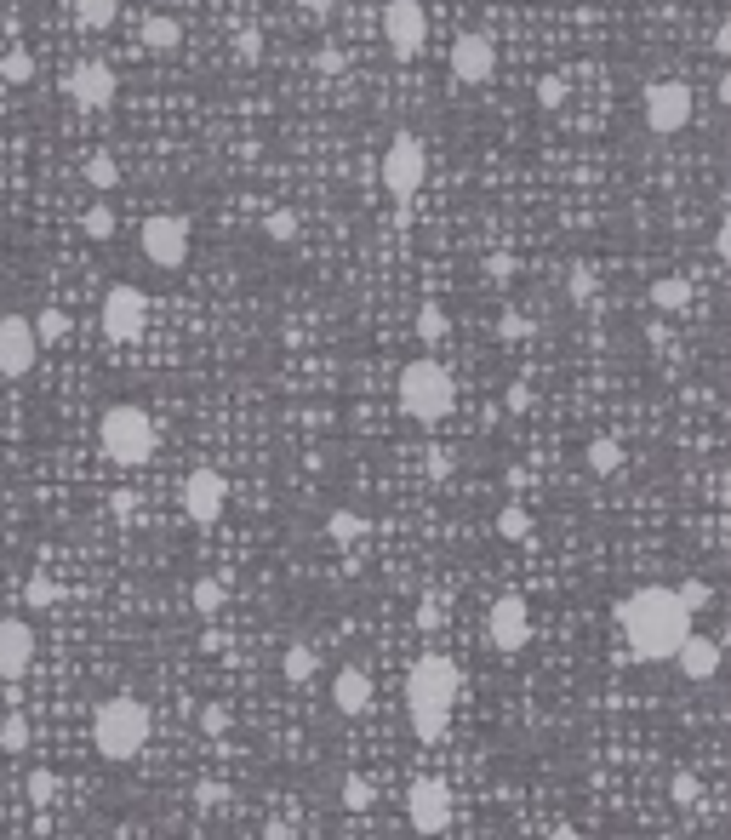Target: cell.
<instances>
[{"label":"cell","instance_id":"20","mask_svg":"<svg viewBox=\"0 0 731 840\" xmlns=\"http://www.w3.org/2000/svg\"><path fill=\"white\" fill-rule=\"evenodd\" d=\"M178 18H166V12H155V18H143V46H149V52H172V46H178Z\"/></svg>","mask_w":731,"mask_h":840},{"label":"cell","instance_id":"28","mask_svg":"<svg viewBox=\"0 0 731 840\" xmlns=\"http://www.w3.org/2000/svg\"><path fill=\"white\" fill-rule=\"evenodd\" d=\"M497 532H503L509 543H526V538H532V515H526L520 503H509V509L497 515Z\"/></svg>","mask_w":731,"mask_h":840},{"label":"cell","instance_id":"5","mask_svg":"<svg viewBox=\"0 0 731 840\" xmlns=\"http://www.w3.org/2000/svg\"><path fill=\"white\" fill-rule=\"evenodd\" d=\"M395 395H400V412L412 423H440L452 412L457 389H452V372H446L440 360H412V366L400 372Z\"/></svg>","mask_w":731,"mask_h":840},{"label":"cell","instance_id":"36","mask_svg":"<svg viewBox=\"0 0 731 840\" xmlns=\"http://www.w3.org/2000/svg\"><path fill=\"white\" fill-rule=\"evenodd\" d=\"M80 223H86V235H92V240H109V235H115V212H109L103 200H98V206H92Z\"/></svg>","mask_w":731,"mask_h":840},{"label":"cell","instance_id":"32","mask_svg":"<svg viewBox=\"0 0 731 840\" xmlns=\"http://www.w3.org/2000/svg\"><path fill=\"white\" fill-rule=\"evenodd\" d=\"M23 789H29V800H35V806H46V800L58 795V772H46V766H35V772L23 778Z\"/></svg>","mask_w":731,"mask_h":840},{"label":"cell","instance_id":"1","mask_svg":"<svg viewBox=\"0 0 731 840\" xmlns=\"http://www.w3.org/2000/svg\"><path fill=\"white\" fill-rule=\"evenodd\" d=\"M617 629H623V640H629V658L663 663V658L680 652V640L692 635V618H686V606L674 600V589L646 583V589L623 595V606H617Z\"/></svg>","mask_w":731,"mask_h":840},{"label":"cell","instance_id":"26","mask_svg":"<svg viewBox=\"0 0 731 840\" xmlns=\"http://www.w3.org/2000/svg\"><path fill=\"white\" fill-rule=\"evenodd\" d=\"M29 326H35V343H63L69 338V315H63V309H40Z\"/></svg>","mask_w":731,"mask_h":840},{"label":"cell","instance_id":"29","mask_svg":"<svg viewBox=\"0 0 731 840\" xmlns=\"http://www.w3.org/2000/svg\"><path fill=\"white\" fill-rule=\"evenodd\" d=\"M0 749H6V755H23V749H29V720L23 715L0 720Z\"/></svg>","mask_w":731,"mask_h":840},{"label":"cell","instance_id":"39","mask_svg":"<svg viewBox=\"0 0 731 840\" xmlns=\"http://www.w3.org/2000/svg\"><path fill=\"white\" fill-rule=\"evenodd\" d=\"M417 338L440 343V338H446V315H440V309H417Z\"/></svg>","mask_w":731,"mask_h":840},{"label":"cell","instance_id":"49","mask_svg":"<svg viewBox=\"0 0 731 840\" xmlns=\"http://www.w3.org/2000/svg\"><path fill=\"white\" fill-rule=\"evenodd\" d=\"M543 840H583V835H577V829H566V823H560V829H549V835H543Z\"/></svg>","mask_w":731,"mask_h":840},{"label":"cell","instance_id":"24","mask_svg":"<svg viewBox=\"0 0 731 840\" xmlns=\"http://www.w3.org/2000/svg\"><path fill=\"white\" fill-rule=\"evenodd\" d=\"M589 469L594 475H617V469H623V446H617V440H589Z\"/></svg>","mask_w":731,"mask_h":840},{"label":"cell","instance_id":"13","mask_svg":"<svg viewBox=\"0 0 731 840\" xmlns=\"http://www.w3.org/2000/svg\"><path fill=\"white\" fill-rule=\"evenodd\" d=\"M35 326L23 315H0V378H29L35 372Z\"/></svg>","mask_w":731,"mask_h":840},{"label":"cell","instance_id":"48","mask_svg":"<svg viewBox=\"0 0 731 840\" xmlns=\"http://www.w3.org/2000/svg\"><path fill=\"white\" fill-rule=\"evenodd\" d=\"M297 6H303V12H320V18L332 12V0H297Z\"/></svg>","mask_w":731,"mask_h":840},{"label":"cell","instance_id":"22","mask_svg":"<svg viewBox=\"0 0 731 840\" xmlns=\"http://www.w3.org/2000/svg\"><path fill=\"white\" fill-rule=\"evenodd\" d=\"M372 800H377V783L372 778H360V772L343 778V812H372Z\"/></svg>","mask_w":731,"mask_h":840},{"label":"cell","instance_id":"19","mask_svg":"<svg viewBox=\"0 0 731 840\" xmlns=\"http://www.w3.org/2000/svg\"><path fill=\"white\" fill-rule=\"evenodd\" d=\"M332 703H337V715H366L372 709V675L360 669V663H349V669H337V680H332Z\"/></svg>","mask_w":731,"mask_h":840},{"label":"cell","instance_id":"10","mask_svg":"<svg viewBox=\"0 0 731 840\" xmlns=\"http://www.w3.org/2000/svg\"><path fill=\"white\" fill-rule=\"evenodd\" d=\"M486 640H492L503 658L526 652V640H532V612H526V600L520 595H497L492 612H486Z\"/></svg>","mask_w":731,"mask_h":840},{"label":"cell","instance_id":"9","mask_svg":"<svg viewBox=\"0 0 731 840\" xmlns=\"http://www.w3.org/2000/svg\"><path fill=\"white\" fill-rule=\"evenodd\" d=\"M383 40H389V52L400 63H412L423 52V40H429V18H423V6L417 0H389L383 6Z\"/></svg>","mask_w":731,"mask_h":840},{"label":"cell","instance_id":"25","mask_svg":"<svg viewBox=\"0 0 731 840\" xmlns=\"http://www.w3.org/2000/svg\"><path fill=\"white\" fill-rule=\"evenodd\" d=\"M360 532H366V520H360L355 509H332V515H326V538L332 543H355Z\"/></svg>","mask_w":731,"mask_h":840},{"label":"cell","instance_id":"38","mask_svg":"<svg viewBox=\"0 0 731 840\" xmlns=\"http://www.w3.org/2000/svg\"><path fill=\"white\" fill-rule=\"evenodd\" d=\"M566 292H572V303H589V298H594V275H589V263H572V275H566Z\"/></svg>","mask_w":731,"mask_h":840},{"label":"cell","instance_id":"35","mask_svg":"<svg viewBox=\"0 0 731 840\" xmlns=\"http://www.w3.org/2000/svg\"><path fill=\"white\" fill-rule=\"evenodd\" d=\"M29 75H35V58H29V52H6V58H0V80L18 86V80H29Z\"/></svg>","mask_w":731,"mask_h":840},{"label":"cell","instance_id":"37","mask_svg":"<svg viewBox=\"0 0 731 840\" xmlns=\"http://www.w3.org/2000/svg\"><path fill=\"white\" fill-rule=\"evenodd\" d=\"M218 606H223V583H218V578H200V583H195V612H206V618H212Z\"/></svg>","mask_w":731,"mask_h":840},{"label":"cell","instance_id":"12","mask_svg":"<svg viewBox=\"0 0 731 840\" xmlns=\"http://www.w3.org/2000/svg\"><path fill=\"white\" fill-rule=\"evenodd\" d=\"M143 320H149V298H143L138 286H109V298H103V332L115 343H138Z\"/></svg>","mask_w":731,"mask_h":840},{"label":"cell","instance_id":"16","mask_svg":"<svg viewBox=\"0 0 731 840\" xmlns=\"http://www.w3.org/2000/svg\"><path fill=\"white\" fill-rule=\"evenodd\" d=\"M35 663V629L23 618H0V680H23Z\"/></svg>","mask_w":731,"mask_h":840},{"label":"cell","instance_id":"23","mask_svg":"<svg viewBox=\"0 0 731 840\" xmlns=\"http://www.w3.org/2000/svg\"><path fill=\"white\" fill-rule=\"evenodd\" d=\"M280 675L292 680V686H303V680L315 675V652H309L303 640H297V646H286V658H280Z\"/></svg>","mask_w":731,"mask_h":840},{"label":"cell","instance_id":"31","mask_svg":"<svg viewBox=\"0 0 731 840\" xmlns=\"http://www.w3.org/2000/svg\"><path fill=\"white\" fill-rule=\"evenodd\" d=\"M115 12H120V0H80V23L86 29H109Z\"/></svg>","mask_w":731,"mask_h":840},{"label":"cell","instance_id":"30","mask_svg":"<svg viewBox=\"0 0 731 840\" xmlns=\"http://www.w3.org/2000/svg\"><path fill=\"white\" fill-rule=\"evenodd\" d=\"M23 606H35V612L58 606V583H52V578H40V572H35V578L23 583Z\"/></svg>","mask_w":731,"mask_h":840},{"label":"cell","instance_id":"11","mask_svg":"<svg viewBox=\"0 0 731 840\" xmlns=\"http://www.w3.org/2000/svg\"><path fill=\"white\" fill-rule=\"evenodd\" d=\"M143 258L155 269H183V258H189V223L172 218V212L149 218L143 223Z\"/></svg>","mask_w":731,"mask_h":840},{"label":"cell","instance_id":"46","mask_svg":"<svg viewBox=\"0 0 731 840\" xmlns=\"http://www.w3.org/2000/svg\"><path fill=\"white\" fill-rule=\"evenodd\" d=\"M132 509H138V498H132V492H115V515L126 520V515H132Z\"/></svg>","mask_w":731,"mask_h":840},{"label":"cell","instance_id":"4","mask_svg":"<svg viewBox=\"0 0 731 840\" xmlns=\"http://www.w3.org/2000/svg\"><path fill=\"white\" fill-rule=\"evenodd\" d=\"M98 440H103V452H109V463H120V469H143V463L155 458L160 429H155V418H149L143 406H109L103 423H98Z\"/></svg>","mask_w":731,"mask_h":840},{"label":"cell","instance_id":"2","mask_svg":"<svg viewBox=\"0 0 731 840\" xmlns=\"http://www.w3.org/2000/svg\"><path fill=\"white\" fill-rule=\"evenodd\" d=\"M457 692H463V675H457L452 658L429 652V658L412 663V675H406V715H412V732L423 743L446 738L452 709H457Z\"/></svg>","mask_w":731,"mask_h":840},{"label":"cell","instance_id":"47","mask_svg":"<svg viewBox=\"0 0 731 840\" xmlns=\"http://www.w3.org/2000/svg\"><path fill=\"white\" fill-rule=\"evenodd\" d=\"M257 52H263V46H257V35H240V58L257 63Z\"/></svg>","mask_w":731,"mask_h":840},{"label":"cell","instance_id":"34","mask_svg":"<svg viewBox=\"0 0 731 840\" xmlns=\"http://www.w3.org/2000/svg\"><path fill=\"white\" fill-rule=\"evenodd\" d=\"M263 235L269 240H297V212H286V206L269 212V218H263Z\"/></svg>","mask_w":731,"mask_h":840},{"label":"cell","instance_id":"15","mask_svg":"<svg viewBox=\"0 0 731 840\" xmlns=\"http://www.w3.org/2000/svg\"><path fill=\"white\" fill-rule=\"evenodd\" d=\"M69 98L80 103V109H109L115 103V92H120V80H115V69L109 63H98V58H86V63H75L69 69Z\"/></svg>","mask_w":731,"mask_h":840},{"label":"cell","instance_id":"7","mask_svg":"<svg viewBox=\"0 0 731 840\" xmlns=\"http://www.w3.org/2000/svg\"><path fill=\"white\" fill-rule=\"evenodd\" d=\"M406 818L417 835H446L452 829V789L440 778H412L406 789Z\"/></svg>","mask_w":731,"mask_h":840},{"label":"cell","instance_id":"44","mask_svg":"<svg viewBox=\"0 0 731 840\" xmlns=\"http://www.w3.org/2000/svg\"><path fill=\"white\" fill-rule=\"evenodd\" d=\"M532 406V389L526 383H509V412H526Z\"/></svg>","mask_w":731,"mask_h":840},{"label":"cell","instance_id":"6","mask_svg":"<svg viewBox=\"0 0 731 840\" xmlns=\"http://www.w3.org/2000/svg\"><path fill=\"white\" fill-rule=\"evenodd\" d=\"M423 172H429V149H423V138L395 132L389 149H383V189H389L395 200H412L417 189H423Z\"/></svg>","mask_w":731,"mask_h":840},{"label":"cell","instance_id":"40","mask_svg":"<svg viewBox=\"0 0 731 840\" xmlns=\"http://www.w3.org/2000/svg\"><path fill=\"white\" fill-rule=\"evenodd\" d=\"M200 732H206V738H223V732H229V709H223V703H206V709H200Z\"/></svg>","mask_w":731,"mask_h":840},{"label":"cell","instance_id":"33","mask_svg":"<svg viewBox=\"0 0 731 840\" xmlns=\"http://www.w3.org/2000/svg\"><path fill=\"white\" fill-rule=\"evenodd\" d=\"M86 183H92V189H115V183H120L115 155H92V160H86Z\"/></svg>","mask_w":731,"mask_h":840},{"label":"cell","instance_id":"17","mask_svg":"<svg viewBox=\"0 0 731 840\" xmlns=\"http://www.w3.org/2000/svg\"><path fill=\"white\" fill-rule=\"evenodd\" d=\"M497 69V52L486 35H457L452 46V80H463V86H486Z\"/></svg>","mask_w":731,"mask_h":840},{"label":"cell","instance_id":"45","mask_svg":"<svg viewBox=\"0 0 731 840\" xmlns=\"http://www.w3.org/2000/svg\"><path fill=\"white\" fill-rule=\"evenodd\" d=\"M417 623H423V629H440V606H435V600H423V612H417Z\"/></svg>","mask_w":731,"mask_h":840},{"label":"cell","instance_id":"14","mask_svg":"<svg viewBox=\"0 0 731 840\" xmlns=\"http://www.w3.org/2000/svg\"><path fill=\"white\" fill-rule=\"evenodd\" d=\"M223 503H229V480L218 469H195V475L183 480V515L195 520V526H212L223 515Z\"/></svg>","mask_w":731,"mask_h":840},{"label":"cell","instance_id":"3","mask_svg":"<svg viewBox=\"0 0 731 840\" xmlns=\"http://www.w3.org/2000/svg\"><path fill=\"white\" fill-rule=\"evenodd\" d=\"M155 738V715L143 698H109L92 715V743H98L103 760H138Z\"/></svg>","mask_w":731,"mask_h":840},{"label":"cell","instance_id":"21","mask_svg":"<svg viewBox=\"0 0 731 840\" xmlns=\"http://www.w3.org/2000/svg\"><path fill=\"white\" fill-rule=\"evenodd\" d=\"M652 303H657V309H669V315H674V309H686V303H692V286H686V280H680V275H663V280H657V286H652Z\"/></svg>","mask_w":731,"mask_h":840},{"label":"cell","instance_id":"41","mask_svg":"<svg viewBox=\"0 0 731 840\" xmlns=\"http://www.w3.org/2000/svg\"><path fill=\"white\" fill-rule=\"evenodd\" d=\"M669 795H674V800H680V806H692V800H697V795H703V783H697V778H692V772H674V783H669Z\"/></svg>","mask_w":731,"mask_h":840},{"label":"cell","instance_id":"43","mask_svg":"<svg viewBox=\"0 0 731 840\" xmlns=\"http://www.w3.org/2000/svg\"><path fill=\"white\" fill-rule=\"evenodd\" d=\"M497 332H503V338H526V332H532V320H526V315H514V309H509V315H503V326H497Z\"/></svg>","mask_w":731,"mask_h":840},{"label":"cell","instance_id":"50","mask_svg":"<svg viewBox=\"0 0 731 840\" xmlns=\"http://www.w3.org/2000/svg\"><path fill=\"white\" fill-rule=\"evenodd\" d=\"M263 840H286V829H280V823H275V829H269V835H263Z\"/></svg>","mask_w":731,"mask_h":840},{"label":"cell","instance_id":"18","mask_svg":"<svg viewBox=\"0 0 731 840\" xmlns=\"http://www.w3.org/2000/svg\"><path fill=\"white\" fill-rule=\"evenodd\" d=\"M674 663H680V675L686 680H714L720 675V640H709V635H686L680 640V652H674Z\"/></svg>","mask_w":731,"mask_h":840},{"label":"cell","instance_id":"42","mask_svg":"<svg viewBox=\"0 0 731 840\" xmlns=\"http://www.w3.org/2000/svg\"><path fill=\"white\" fill-rule=\"evenodd\" d=\"M537 103H543V109H560V103H566V80H537Z\"/></svg>","mask_w":731,"mask_h":840},{"label":"cell","instance_id":"8","mask_svg":"<svg viewBox=\"0 0 731 840\" xmlns=\"http://www.w3.org/2000/svg\"><path fill=\"white\" fill-rule=\"evenodd\" d=\"M686 120H692V86H686V80H657V86H646V126H652L657 138L686 132Z\"/></svg>","mask_w":731,"mask_h":840},{"label":"cell","instance_id":"27","mask_svg":"<svg viewBox=\"0 0 731 840\" xmlns=\"http://www.w3.org/2000/svg\"><path fill=\"white\" fill-rule=\"evenodd\" d=\"M674 600L686 606V618H697V612H703V606L714 600V589H709L703 578H686V583H674Z\"/></svg>","mask_w":731,"mask_h":840}]
</instances>
